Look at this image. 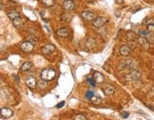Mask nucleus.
<instances>
[{
  "label": "nucleus",
  "mask_w": 154,
  "mask_h": 120,
  "mask_svg": "<svg viewBox=\"0 0 154 120\" xmlns=\"http://www.w3.org/2000/svg\"><path fill=\"white\" fill-rule=\"evenodd\" d=\"M130 48L128 47L127 45H123L121 48H120V53L121 55H124V56H127L128 54H130Z\"/></svg>",
  "instance_id": "4468645a"
},
{
  "label": "nucleus",
  "mask_w": 154,
  "mask_h": 120,
  "mask_svg": "<svg viewBox=\"0 0 154 120\" xmlns=\"http://www.w3.org/2000/svg\"><path fill=\"white\" fill-rule=\"evenodd\" d=\"M13 23L14 25V27L17 28V29H20L23 27V20L21 17H17V18H15L14 20H13Z\"/></svg>",
  "instance_id": "dca6fc26"
},
{
  "label": "nucleus",
  "mask_w": 154,
  "mask_h": 120,
  "mask_svg": "<svg viewBox=\"0 0 154 120\" xmlns=\"http://www.w3.org/2000/svg\"><path fill=\"white\" fill-rule=\"evenodd\" d=\"M26 85L28 86L30 89H34L37 86V80L34 76H29L26 79Z\"/></svg>",
  "instance_id": "1a4fd4ad"
},
{
  "label": "nucleus",
  "mask_w": 154,
  "mask_h": 120,
  "mask_svg": "<svg viewBox=\"0 0 154 120\" xmlns=\"http://www.w3.org/2000/svg\"><path fill=\"white\" fill-rule=\"evenodd\" d=\"M55 51V46L52 44H48L42 48V53L44 54H50Z\"/></svg>",
  "instance_id": "9d476101"
},
{
  "label": "nucleus",
  "mask_w": 154,
  "mask_h": 120,
  "mask_svg": "<svg viewBox=\"0 0 154 120\" xmlns=\"http://www.w3.org/2000/svg\"><path fill=\"white\" fill-rule=\"evenodd\" d=\"M7 16L11 20V21H13V20L17 18V17H19L20 14L17 13V11H8V13H7Z\"/></svg>",
  "instance_id": "a211bd4d"
},
{
  "label": "nucleus",
  "mask_w": 154,
  "mask_h": 120,
  "mask_svg": "<svg viewBox=\"0 0 154 120\" xmlns=\"http://www.w3.org/2000/svg\"><path fill=\"white\" fill-rule=\"evenodd\" d=\"M134 67H135V62L133 60H127V61H124L123 64L120 66L119 69L121 71L123 70H134Z\"/></svg>",
  "instance_id": "423d86ee"
},
{
  "label": "nucleus",
  "mask_w": 154,
  "mask_h": 120,
  "mask_svg": "<svg viewBox=\"0 0 154 120\" xmlns=\"http://www.w3.org/2000/svg\"><path fill=\"white\" fill-rule=\"evenodd\" d=\"M56 34L59 37L66 38V37L68 36V29H66V28H60L56 31Z\"/></svg>",
  "instance_id": "ddd939ff"
},
{
  "label": "nucleus",
  "mask_w": 154,
  "mask_h": 120,
  "mask_svg": "<svg viewBox=\"0 0 154 120\" xmlns=\"http://www.w3.org/2000/svg\"><path fill=\"white\" fill-rule=\"evenodd\" d=\"M120 115H121L122 118L125 119V118H128V117H129V113H127V111H121V113H120Z\"/></svg>",
  "instance_id": "393cba45"
},
{
  "label": "nucleus",
  "mask_w": 154,
  "mask_h": 120,
  "mask_svg": "<svg viewBox=\"0 0 154 120\" xmlns=\"http://www.w3.org/2000/svg\"><path fill=\"white\" fill-rule=\"evenodd\" d=\"M147 30L149 31V33H154V24H147Z\"/></svg>",
  "instance_id": "a878e982"
},
{
  "label": "nucleus",
  "mask_w": 154,
  "mask_h": 120,
  "mask_svg": "<svg viewBox=\"0 0 154 120\" xmlns=\"http://www.w3.org/2000/svg\"><path fill=\"white\" fill-rule=\"evenodd\" d=\"M73 119L74 120H88L87 117L83 115V114H76V115H74Z\"/></svg>",
  "instance_id": "b1692460"
},
{
  "label": "nucleus",
  "mask_w": 154,
  "mask_h": 120,
  "mask_svg": "<svg viewBox=\"0 0 154 120\" xmlns=\"http://www.w3.org/2000/svg\"><path fill=\"white\" fill-rule=\"evenodd\" d=\"M88 81L90 83V85L92 86V87H95V86H96V82H95V80H94V79L88 78Z\"/></svg>",
  "instance_id": "cd10ccee"
},
{
  "label": "nucleus",
  "mask_w": 154,
  "mask_h": 120,
  "mask_svg": "<svg viewBox=\"0 0 154 120\" xmlns=\"http://www.w3.org/2000/svg\"><path fill=\"white\" fill-rule=\"evenodd\" d=\"M93 96H94V93H93V91H88L87 93H86V97H87V98H88V99H91Z\"/></svg>",
  "instance_id": "bb28decb"
},
{
  "label": "nucleus",
  "mask_w": 154,
  "mask_h": 120,
  "mask_svg": "<svg viewBox=\"0 0 154 120\" xmlns=\"http://www.w3.org/2000/svg\"><path fill=\"white\" fill-rule=\"evenodd\" d=\"M61 20L63 22H70V20H71V15L70 13H68L67 11H66L65 13H63L62 15H61Z\"/></svg>",
  "instance_id": "6ab92c4d"
},
{
  "label": "nucleus",
  "mask_w": 154,
  "mask_h": 120,
  "mask_svg": "<svg viewBox=\"0 0 154 120\" xmlns=\"http://www.w3.org/2000/svg\"><path fill=\"white\" fill-rule=\"evenodd\" d=\"M138 43L142 46L143 48L145 49V50L149 49V47H150V43L147 38H145V37H142V36L138 37Z\"/></svg>",
  "instance_id": "9b49d317"
},
{
  "label": "nucleus",
  "mask_w": 154,
  "mask_h": 120,
  "mask_svg": "<svg viewBox=\"0 0 154 120\" xmlns=\"http://www.w3.org/2000/svg\"><path fill=\"white\" fill-rule=\"evenodd\" d=\"M93 79L95 80V82L98 83V84H102V83L105 81V76L103 75L101 73H99V71H95V73H93Z\"/></svg>",
  "instance_id": "f8f14e48"
},
{
  "label": "nucleus",
  "mask_w": 154,
  "mask_h": 120,
  "mask_svg": "<svg viewBox=\"0 0 154 120\" xmlns=\"http://www.w3.org/2000/svg\"><path fill=\"white\" fill-rule=\"evenodd\" d=\"M55 75H56V71L51 68H47V69H44L41 73H40V77H41L42 80L44 81L48 82V81H51L55 78Z\"/></svg>",
  "instance_id": "f257e3e1"
},
{
  "label": "nucleus",
  "mask_w": 154,
  "mask_h": 120,
  "mask_svg": "<svg viewBox=\"0 0 154 120\" xmlns=\"http://www.w3.org/2000/svg\"><path fill=\"white\" fill-rule=\"evenodd\" d=\"M90 100H91V102H92L94 105H99L100 103L102 102V99L100 98V97H98V96H95V95H94V96L92 97V98L90 99Z\"/></svg>",
  "instance_id": "4be33fe9"
},
{
  "label": "nucleus",
  "mask_w": 154,
  "mask_h": 120,
  "mask_svg": "<svg viewBox=\"0 0 154 120\" xmlns=\"http://www.w3.org/2000/svg\"><path fill=\"white\" fill-rule=\"evenodd\" d=\"M20 49L24 51V53H31L33 50V44L30 41H25L23 42L21 46H20Z\"/></svg>",
  "instance_id": "0eeeda50"
},
{
  "label": "nucleus",
  "mask_w": 154,
  "mask_h": 120,
  "mask_svg": "<svg viewBox=\"0 0 154 120\" xmlns=\"http://www.w3.org/2000/svg\"><path fill=\"white\" fill-rule=\"evenodd\" d=\"M81 17L85 20V21H93V20L96 18L94 13H92V11H82V13H81Z\"/></svg>",
  "instance_id": "39448f33"
},
{
  "label": "nucleus",
  "mask_w": 154,
  "mask_h": 120,
  "mask_svg": "<svg viewBox=\"0 0 154 120\" xmlns=\"http://www.w3.org/2000/svg\"><path fill=\"white\" fill-rule=\"evenodd\" d=\"M41 3L45 7H51L55 4V1L54 0H41Z\"/></svg>",
  "instance_id": "aec40b11"
},
{
  "label": "nucleus",
  "mask_w": 154,
  "mask_h": 120,
  "mask_svg": "<svg viewBox=\"0 0 154 120\" xmlns=\"http://www.w3.org/2000/svg\"><path fill=\"white\" fill-rule=\"evenodd\" d=\"M106 23H107V19H106L105 17L98 16L92 21V25H93V27H95L97 29H100V28L104 27Z\"/></svg>",
  "instance_id": "7ed1b4c3"
},
{
  "label": "nucleus",
  "mask_w": 154,
  "mask_h": 120,
  "mask_svg": "<svg viewBox=\"0 0 154 120\" xmlns=\"http://www.w3.org/2000/svg\"><path fill=\"white\" fill-rule=\"evenodd\" d=\"M127 37L128 40H130V41H133V40H135L136 38V33H134L133 31H128L127 33Z\"/></svg>",
  "instance_id": "5701e85b"
},
{
  "label": "nucleus",
  "mask_w": 154,
  "mask_h": 120,
  "mask_svg": "<svg viewBox=\"0 0 154 120\" xmlns=\"http://www.w3.org/2000/svg\"><path fill=\"white\" fill-rule=\"evenodd\" d=\"M64 105H65V102L63 101V102H61V103H59V104H57V105H56V108H57V109H60V108H62Z\"/></svg>",
  "instance_id": "c85d7f7f"
},
{
  "label": "nucleus",
  "mask_w": 154,
  "mask_h": 120,
  "mask_svg": "<svg viewBox=\"0 0 154 120\" xmlns=\"http://www.w3.org/2000/svg\"><path fill=\"white\" fill-rule=\"evenodd\" d=\"M31 67H33V63L31 61H27L25 63H23V65L21 66V71H30Z\"/></svg>",
  "instance_id": "f3484780"
},
{
  "label": "nucleus",
  "mask_w": 154,
  "mask_h": 120,
  "mask_svg": "<svg viewBox=\"0 0 154 120\" xmlns=\"http://www.w3.org/2000/svg\"><path fill=\"white\" fill-rule=\"evenodd\" d=\"M142 77V74L139 71L137 70H131L129 73H127V75H125V79L127 81H137L140 80Z\"/></svg>",
  "instance_id": "f03ea898"
},
{
  "label": "nucleus",
  "mask_w": 154,
  "mask_h": 120,
  "mask_svg": "<svg viewBox=\"0 0 154 120\" xmlns=\"http://www.w3.org/2000/svg\"><path fill=\"white\" fill-rule=\"evenodd\" d=\"M139 35L140 36H142V37H145V38H148L150 35H151V33H149L147 30V31H139Z\"/></svg>",
  "instance_id": "412c9836"
},
{
  "label": "nucleus",
  "mask_w": 154,
  "mask_h": 120,
  "mask_svg": "<svg viewBox=\"0 0 154 120\" xmlns=\"http://www.w3.org/2000/svg\"><path fill=\"white\" fill-rule=\"evenodd\" d=\"M103 91H104L106 95H111V94L115 93V88L113 86H107V87L103 89Z\"/></svg>",
  "instance_id": "2eb2a0df"
},
{
  "label": "nucleus",
  "mask_w": 154,
  "mask_h": 120,
  "mask_svg": "<svg viewBox=\"0 0 154 120\" xmlns=\"http://www.w3.org/2000/svg\"><path fill=\"white\" fill-rule=\"evenodd\" d=\"M0 113H1V116L3 117V118H5V119L10 118V117L13 116V110L10 109V108H8V107L1 108V111H0Z\"/></svg>",
  "instance_id": "6e6552de"
},
{
  "label": "nucleus",
  "mask_w": 154,
  "mask_h": 120,
  "mask_svg": "<svg viewBox=\"0 0 154 120\" xmlns=\"http://www.w3.org/2000/svg\"><path fill=\"white\" fill-rule=\"evenodd\" d=\"M62 7L65 11L68 13V11L74 10V8H75V3H74L73 0H65V1L63 2Z\"/></svg>",
  "instance_id": "20e7f679"
}]
</instances>
